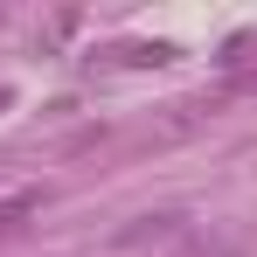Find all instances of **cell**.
I'll list each match as a JSON object with an SVG mask.
<instances>
[{
	"label": "cell",
	"mask_w": 257,
	"mask_h": 257,
	"mask_svg": "<svg viewBox=\"0 0 257 257\" xmlns=\"http://www.w3.org/2000/svg\"><path fill=\"white\" fill-rule=\"evenodd\" d=\"M174 236H188V215L181 209H153V215H132L125 229L111 236V250H146V243H174Z\"/></svg>",
	"instance_id": "cell-1"
},
{
	"label": "cell",
	"mask_w": 257,
	"mask_h": 257,
	"mask_svg": "<svg viewBox=\"0 0 257 257\" xmlns=\"http://www.w3.org/2000/svg\"><path fill=\"white\" fill-rule=\"evenodd\" d=\"M35 209H42V188H14V195L0 202V229H14V222H28Z\"/></svg>",
	"instance_id": "cell-2"
},
{
	"label": "cell",
	"mask_w": 257,
	"mask_h": 257,
	"mask_svg": "<svg viewBox=\"0 0 257 257\" xmlns=\"http://www.w3.org/2000/svg\"><path fill=\"white\" fill-rule=\"evenodd\" d=\"M174 56H181L174 42H125L118 49V63H174Z\"/></svg>",
	"instance_id": "cell-3"
},
{
	"label": "cell",
	"mask_w": 257,
	"mask_h": 257,
	"mask_svg": "<svg viewBox=\"0 0 257 257\" xmlns=\"http://www.w3.org/2000/svg\"><path fill=\"white\" fill-rule=\"evenodd\" d=\"M181 257H229V243H195V250H181Z\"/></svg>",
	"instance_id": "cell-4"
},
{
	"label": "cell",
	"mask_w": 257,
	"mask_h": 257,
	"mask_svg": "<svg viewBox=\"0 0 257 257\" xmlns=\"http://www.w3.org/2000/svg\"><path fill=\"white\" fill-rule=\"evenodd\" d=\"M7 104H14V90H0V111H7Z\"/></svg>",
	"instance_id": "cell-5"
}]
</instances>
